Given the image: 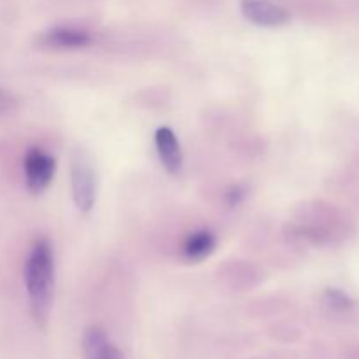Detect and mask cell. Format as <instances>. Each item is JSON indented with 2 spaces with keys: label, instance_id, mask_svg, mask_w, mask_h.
<instances>
[{
  "label": "cell",
  "instance_id": "cell-1",
  "mask_svg": "<svg viewBox=\"0 0 359 359\" xmlns=\"http://www.w3.org/2000/svg\"><path fill=\"white\" fill-rule=\"evenodd\" d=\"M25 286L35 321L39 325H46L51 312L53 287H55V258L48 238L35 241L28 252L25 262Z\"/></svg>",
  "mask_w": 359,
  "mask_h": 359
},
{
  "label": "cell",
  "instance_id": "cell-2",
  "mask_svg": "<svg viewBox=\"0 0 359 359\" xmlns=\"http://www.w3.org/2000/svg\"><path fill=\"white\" fill-rule=\"evenodd\" d=\"M74 203L79 212H90L95 203V170L86 153L77 151L70 167Z\"/></svg>",
  "mask_w": 359,
  "mask_h": 359
},
{
  "label": "cell",
  "instance_id": "cell-3",
  "mask_svg": "<svg viewBox=\"0 0 359 359\" xmlns=\"http://www.w3.org/2000/svg\"><path fill=\"white\" fill-rule=\"evenodd\" d=\"M23 168L28 191L34 195H41L49 188L53 177H55L56 160L39 147H32L25 154Z\"/></svg>",
  "mask_w": 359,
  "mask_h": 359
},
{
  "label": "cell",
  "instance_id": "cell-4",
  "mask_svg": "<svg viewBox=\"0 0 359 359\" xmlns=\"http://www.w3.org/2000/svg\"><path fill=\"white\" fill-rule=\"evenodd\" d=\"M93 35L84 28L53 27L37 35L35 42L44 49H77L93 44Z\"/></svg>",
  "mask_w": 359,
  "mask_h": 359
},
{
  "label": "cell",
  "instance_id": "cell-5",
  "mask_svg": "<svg viewBox=\"0 0 359 359\" xmlns=\"http://www.w3.org/2000/svg\"><path fill=\"white\" fill-rule=\"evenodd\" d=\"M241 11L245 20L258 27H283L291 20V14L284 7L270 0H242Z\"/></svg>",
  "mask_w": 359,
  "mask_h": 359
},
{
  "label": "cell",
  "instance_id": "cell-6",
  "mask_svg": "<svg viewBox=\"0 0 359 359\" xmlns=\"http://www.w3.org/2000/svg\"><path fill=\"white\" fill-rule=\"evenodd\" d=\"M154 142H156L158 156L165 170L168 174H179L182 167V151L175 133L167 126H161L154 133Z\"/></svg>",
  "mask_w": 359,
  "mask_h": 359
},
{
  "label": "cell",
  "instance_id": "cell-7",
  "mask_svg": "<svg viewBox=\"0 0 359 359\" xmlns=\"http://www.w3.org/2000/svg\"><path fill=\"white\" fill-rule=\"evenodd\" d=\"M83 353L86 359H125L100 326H90L84 332Z\"/></svg>",
  "mask_w": 359,
  "mask_h": 359
},
{
  "label": "cell",
  "instance_id": "cell-8",
  "mask_svg": "<svg viewBox=\"0 0 359 359\" xmlns=\"http://www.w3.org/2000/svg\"><path fill=\"white\" fill-rule=\"evenodd\" d=\"M217 241L214 233L207 230L193 231L186 237L184 244H182V258L189 263H198L209 258L216 249Z\"/></svg>",
  "mask_w": 359,
  "mask_h": 359
},
{
  "label": "cell",
  "instance_id": "cell-9",
  "mask_svg": "<svg viewBox=\"0 0 359 359\" xmlns=\"http://www.w3.org/2000/svg\"><path fill=\"white\" fill-rule=\"evenodd\" d=\"M325 300L328 304V307H332L333 311H347V309L353 307V302L349 300L347 294H344L339 290H328L325 294Z\"/></svg>",
  "mask_w": 359,
  "mask_h": 359
},
{
  "label": "cell",
  "instance_id": "cell-10",
  "mask_svg": "<svg viewBox=\"0 0 359 359\" xmlns=\"http://www.w3.org/2000/svg\"><path fill=\"white\" fill-rule=\"evenodd\" d=\"M244 196H245L244 186L235 184V186H231V188L226 189V193H224V202H226V205L230 207V209H233V207L241 205L242 200H244Z\"/></svg>",
  "mask_w": 359,
  "mask_h": 359
},
{
  "label": "cell",
  "instance_id": "cell-11",
  "mask_svg": "<svg viewBox=\"0 0 359 359\" xmlns=\"http://www.w3.org/2000/svg\"><path fill=\"white\" fill-rule=\"evenodd\" d=\"M16 109H18V104L16 100H14V97H11L7 91H4L2 88H0V116L13 114Z\"/></svg>",
  "mask_w": 359,
  "mask_h": 359
}]
</instances>
